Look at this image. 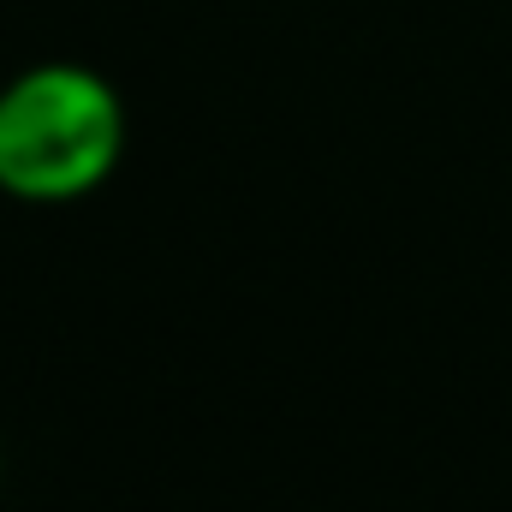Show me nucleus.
<instances>
[{
    "label": "nucleus",
    "instance_id": "nucleus-1",
    "mask_svg": "<svg viewBox=\"0 0 512 512\" xmlns=\"http://www.w3.org/2000/svg\"><path fill=\"white\" fill-rule=\"evenodd\" d=\"M126 155L120 90L78 60H42L0 84V191L18 203H78Z\"/></svg>",
    "mask_w": 512,
    "mask_h": 512
}]
</instances>
